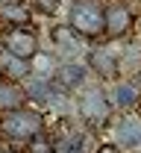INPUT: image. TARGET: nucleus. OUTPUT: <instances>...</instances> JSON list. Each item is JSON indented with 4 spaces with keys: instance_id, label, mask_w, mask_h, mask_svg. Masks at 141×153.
<instances>
[{
    "instance_id": "9",
    "label": "nucleus",
    "mask_w": 141,
    "mask_h": 153,
    "mask_svg": "<svg viewBox=\"0 0 141 153\" xmlns=\"http://www.w3.org/2000/svg\"><path fill=\"white\" fill-rule=\"evenodd\" d=\"M115 138H118V147H141V121L132 118H123L115 127Z\"/></svg>"
},
{
    "instance_id": "5",
    "label": "nucleus",
    "mask_w": 141,
    "mask_h": 153,
    "mask_svg": "<svg viewBox=\"0 0 141 153\" xmlns=\"http://www.w3.org/2000/svg\"><path fill=\"white\" fill-rule=\"evenodd\" d=\"M3 47H6V53H12L18 59H30V56L38 53V38L32 36L27 27H15V30H9L3 36Z\"/></svg>"
},
{
    "instance_id": "18",
    "label": "nucleus",
    "mask_w": 141,
    "mask_h": 153,
    "mask_svg": "<svg viewBox=\"0 0 141 153\" xmlns=\"http://www.w3.org/2000/svg\"><path fill=\"white\" fill-rule=\"evenodd\" d=\"M97 153H121V147H118V144H100Z\"/></svg>"
},
{
    "instance_id": "7",
    "label": "nucleus",
    "mask_w": 141,
    "mask_h": 153,
    "mask_svg": "<svg viewBox=\"0 0 141 153\" xmlns=\"http://www.w3.org/2000/svg\"><path fill=\"white\" fill-rule=\"evenodd\" d=\"M50 38H53V47H56L59 53H65V56H77V53L85 50L82 36H77L71 27H53V30H50Z\"/></svg>"
},
{
    "instance_id": "11",
    "label": "nucleus",
    "mask_w": 141,
    "mask_h": 153,
    "mask_svg": "<svg viewBox=\"0 0 141 153\" xmlns=\"http://www.w3.org/2000/svg\"><path fill=\"white\" fill-rule=\"evenodd\" d=\"M24 91L12 79H0V112H12V109H21L24 106Z\"/></svg>"
},
{
    "instance_id": "8",
    "label": "nucleus",
    "mask_w": 141,
    "mask_h": 153,
    "mask_svg": "<svg viewBox=\"0 0 141 153\" xmlns=\"http://www.w3.org/2000/svg\"><path fill=\"white\" fill-rule=\"evenodd\" d=\"M88 65H91V71H97V76H106V79H112V76L118 74L115 53H112L109 47H94V50H88Z\"/></svg>"
},
{
    "instance_id": "12",
    "label": "nucleus",
    "mask_w": 141,
    "mask_h": 153,
    "mask_svg": "<svg viewBox=\"0 0 141 153\" xmlns=\"http://www.w3.org/2000/svg\"><path fill=\"white\" fill-rule=\"evenodd\" d=\"M27 62H30V76H32V79H41V82H53L56 62L47 56V53H35V56H30Z\"/></svg>"
},
{
    "instance_id": "16",
    "label": "nucleus",
    "mask_w": 141,
    "mask_h": 153,
    "mask_svg": "<svg viewBox=\"0 0 141 153\" xmlns=\"http://www.w3.org/2000/svg\"><path fill=\"white\" fill-rule=\"evenodd\" d=\"M27 141H30V153H53V144L47 138H41V133H35L32 138H27Z\"/></svg>"
},
{
    "instance_id": "2",
    "label": "nucleus",
    "mask_w": 141,
    "mask_h": 153,
    "mask_svg": "<svg viewBox=\"0 0 141 153\" xmlns=\"http://www.w3.org/2000/svg\"><path fill=\"white\" fill-rule=\"evenodd\" d=\"M41 115L35 109H12V112H3V121H0V130L3 135H9V138H32L35 133H41Z\"/></svg>"
},
{
    "instance_id": "17",
    "label": "nucleus",
    "mask_w": 141,
    "mask_h": 153,
    "mask_svg": "<svg viewBox=\"0 0 141 153\" xmlns=\"http://www.w3.org/2000/svg\"><path fill=\"white\" fill-rule=\"evenodd\" d=\"M32 3L38 6L41 12H50V15H53V12H59V3H62V0H32Z\"/></svg>"
},
{
    "instance_id": "1",
    "label": "nucleus",
    "mask_w": 141,
    "mask_h": 153,
    "mask_svg": "<svg viewBox=\"0 0 141 153\" xmlns=\"http://www.w3.org/2000/svg\"><path fill=\"white\" fill-rule=\"evenodd\" d=\"M71 30L82 38H97L103 36V6L97 0H74L71 6Z\"/></svg>"
},
{
    "instance_id": "20",
    "label": "nucleus",
    "mask_w": 141,
    "mask_h": 153,
    "mask_svg": "<svg viewBox=\"0 0 141 153\" xmlns=\"http://www.w3.org/2000/svg\"><path fill=\"white\" fill-rule=\"evenodd\" d=\"M3 3H15V0H0V6H3Z\"/></svg>"
},
{
    "instance_id": "3",
    "label": "nucleus",
    "mask_w": 141,
    "mask_h": 153,
    "mask_svg": "<svg viewBox=\"0 0 141 153\" xmlns=\"http://www.w3.org/2000/svg\"><path fill=\"white\" fill-rule=\"evenodd\" d=\"M77 109H80V118L88 124V127H106V121L112 118V103L106 100V94H103L100 88L82 91Z\"/></svg>"
},
{
    "instance_id": "14",
    "label": "nucleus",
    "mask_w": 141,
    "mask_h": 153,
    "mask_svg": "<svg viewBox=\"0 0 141 153\" xmlns=\"http://www.w3.org/2000/svg\"><path fill=\"white\" fill-rule=\"evenodd\" d=\"M0 18L9 21V24H15V27H27V24H30V6L21 3V0L3 3V6H0Z\"/></svg>"
},
{
    "instance_id": "6",
    "label": "nucleus",
    "mask_w": 141,
    "mask_h": 153,
    "mask_svg": "<svg viewBox=\"0 0 141 153\" xmlns=\"http://www.w3.org/2000/svg\"><path fill=\"white\" fill-rule=\"evenodd\" d=\"M85 74H88V68L82 65V62H65V65H56V71H53V82L59 85V88H80L82 82H85Z\"/></svg>"
},
{
    "instance_id": "4",
    "label": "nucleus",
    "mask_w": 141,
    "mask_h": 153,
    "mask_svg": "<svg viewBox=\"0 0 141 153\" xmlns=\"http://www.w3.org/2000/svg\"><path fill=\"white\" fill-rule=\"evenodd\" d=\"M132 30V12L123 3H109L103 6V36L109 38H123Z\"/></svg>"
},
{
    "instance_id": "10",
    "label": "nucleus",
    "mask_w": 141,
    "mask_h": 153,
    "mask_svg": "<svg viewBox=\"0 0 141 153\" xmlns=\"http://www.w3.org/2000/svg\"><path fill=\"white\" fill-rule=\"evenodd\" d=\"M0 74L9 76V79H27V76H30V62L12 56V53H6V50L0 47Z\"/></svg>"
},
{
    "instance_id": "21",
    "label": "nucleus",
    "mask_w": 141,
    "mask_h": 153,
    "mask_svg": "<svg viewBox=\"0 0 141 153\" xmlns=\"http://www.w3.org/2000/svg\"><path fill=\"white\" fill-rule=\"evenodd\" d=\"M0 153H12V150H0Z\"/></svg>"
},
{
    "instance_id": "15",
    "label": "nucleus",
    "mask_w": 141,
    "mask_h": 153,
    "mask_svg": "<svg viewBox=\"0 0 141 153\" xmlns=\"http://www.w3.org/2000/svg\"><path fill=\"white\" fill-rule=\"evenodd\" d=\"M138 100H141V94H138V88H135L132 79H121V82H115V106L129 109V106H135Z\"/></svg>"
},
{
    "instance_id": "13",
    "label": "nucleus",
    "mask_w": 141,
    "mask_h": 153,
    "mask_svg": "<svg viewBox=\"0 0 141 153\" xmlns=\"http://www.w3.org/2000/svg\"><path fill=\"white\" fill-rule=\"evenodd\" d=\"M115 65H118V74H121V76H135L141 71V50H138V47H126V50H121L118 59H115Z\"/></svg>"
},
{
    "instance_id": "19",
    "label": "nucleus",
    "mask_w": 141,
    "mask_h": 153,
    "mask_svg": "<svg viewBox=\"0 0 141 153\" xmlns=\"http://www.w3.org/2000/svg\"><path fill=\"white\" fill-rule=\"evenodd\" d=\"M132 82H135V88H138V94H141V71L135 74V79H132Z\"/></svg>"
}]
</instances>
